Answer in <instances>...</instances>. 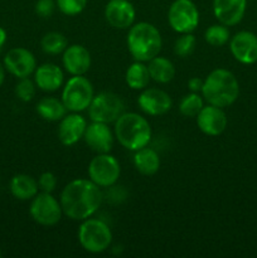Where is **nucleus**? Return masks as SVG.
<instances>
[{"instance_id":"obj_30","label":"nucleus","mask_w":257,"mask_h":258,"mask_svg":"<svg viewBox=\"0 0 257 258\" xmlns=\"http://www.w3.org/2000/svg\"><path fill=\"white\" fill-rule=\"evenodd\" d=\"M35 82L29 78H20L19 82L15 86V95L23 102H29L35 96Z\"/></svg>"},{"instance_id":"obj_35","label":"nucleus","mask_w":257,"mask_h":258,"mask_svg":"<svg viewBox=\"0 0 257 258\" xmlns=\"http://www.w3.org/2000/svg\"><path fill=\"white\" fill-rule=\"evenodd\" d=\"M7 38H8L7 32H5L4 28L0 27V49H2L3 45L5 44V42H7Z\"/></svg>"},{"instance_id":"obj_31","label":"nucleus","mask_w":257,"mask_h":258,"mask_svg":"<svg viewBox=\"0 0 257 258\" xmlns=\"http://www.w3.org/2000/svg\"><path fill=\"white\" fill-rule=\"evenodd\" d=\"M87 5V0H57V7L68 17H75L82 13Z\"/></svg>"},{"instance_id":"obj_21","label":"nucleus","mask_w":257,"mask_h":258,"mask_svg":"<svg viewBox=\"0 0 257 258\" xmlns=\"http://www.w3.org/2000/svg\"><path fill=\"white\" fill-rule=\"evenodd\" d=\"M38 181L28 174H17L10 180V193L18 201H30L38 194Z\"/></svg>"},{"instance_id":"obj_4","label":"nucleus","mask_w":257,"mask_h":258,"mask_svg":"<svg viewBox=\"0 0 257 258\" xmlns=\"http://www.w3.org/2000/svg\"><path fill=\"white\" fill-rule=\"evenodd\" d=\"M163 45L160 32L155 25L140 22L130 27L127 34V48L135 60L149 62L159 55Z\"/></svg>"},{"instance_id":"obj_16","label":"nucleus","mask_w":257,"mask_h":258,"mask_svg":"<svg viewBox=\"0 0 257 258\" xmlns=\"http://www.w3.org/2000/svg\"><path fill=\"white\" fill-rule=\"evenodd\" d=\"M83 139L88 148L97 154L110 153L113 146V134L108 123L92 121L87 125Z\"/></svg>"},{"instance_id":"obj_14","label":"nucleus","mask_w":257,"mask_h":258,"mask_svg":"<svg viewBox=\"0 0 257 258\" xmlns=\"http://www.w3.org/2000/svg\"><path fill=\"white\" fill-rule=\"evenodd\" d=\"M136 12L128 0H110L105 7V18L116 29H128L135 22Z\"/></svg>"},{"instance_id":"obj_15","label":"nucleus","mask_w":257,"mask_h":258,"mask_svg":"<svg viewBox=\"0 0 257 258\" xmlns=\"http://www.w3.org/2000/svg\"><path fill=\"white\" fill-rule=\"evenodd\" d=\"M227 123L228 120L223 108L213 105L204 106L197 115V125L199 130L208 136L221 135L226 130Z\"/></svg>"},{"instance_id":"obj_20","label":"nucleus","mask_w":257,"mask_h":258,"mask_svg":"<svg viewBox=\"0 0 257 258\" xmlns=\"http://www.w3.org/2000/svg\"><path fill=\"white\" fill-rule=\"evenodd\" d=\"M63 81H65L63 71L54 63H44L35 68L34 82L42 91L54 92L62 87Z\"/></svg>"},{"instance_id":"obj_22","label":"nucleus","mask_w":257,"mask_h":258,"mask_svg":"<svg viewBox=\"0 0 257 258\" xmlns=\"http://www.w3.org/2000/svg\"><path fill=\"white\" fill-rule=\"evenodd\" d=\"M134 165L139 173L150 176L158 173L159 168H160V158L155 150L145 146V148L135 151Z\"/></svg>"},{"instance_id":"obj_38","label":"nucleus","mask_w":257,"mask_h":258,"mask_svg":"<svg viewBox=\"0 0 257 258\" xmlns=\"http://www.w3.org/2000/svg\"><path fill=\"white\" fill-rule=\"evenodd\" d=\"M247 2H248V0H247Z\"/></svg>"},{"instance_id":"obj_6","label":"nucleus","mask_w":257,"mask_h":258,"mask_svg":"<svg viewBox=\"0 0 257 258\" xmlns=\"http://www.w3.org/2000/svg\"><path fill=\"white\" fill-rule=\"evenodd\" d=\"M95 96L92 83L85 76H72L62 91V102L71 112L87 110Z\"/></svg>"},{"instance_id":"obj_29","label":"nucleus","mask_w":257,"mask_h":258,"mask_svg":"<svg viewBox=\"0 0 257 258\" xmlns=\"http://www.w3.org/2000/svg\"><path fill=\"white\" fill-rule=\"evenodd\" d=\"M196 37H194L191 33H184V34H181L180 37L175 40V44H174V53L180 58L189 57V55L194 52V49H196Z\"/></svg>"},{"instance_id":"obj_18","label":"nucleus","mask_w":257,"mask_h":258,"mask_svg":"<svg viewBox=\"0 0 257 258\" xmlns=\"http://www.w3.org/2000/svg\"><path fill=\"white\" fill-rule=\"evenodd\" d=\"M62 63L70 75L85 76L91 67V54L83 45H68L63 52Z\"/></svg>"},{"instance_id":"obj_34","label":"nucleus","mask_w":257,"mask_h":258,"mask_svg":"<svg viewBox=\"0 0 257 258\" xmlns=\"http://www.w3.org/2000/svg\"><path fill=\"white\" fill-rule=\"evenodd\" d=\"M204 81L201 80L199 77H191L190 80L188 81V87L191 92H202V88H203Z\"/></svg>"},{"instance_id":"obj_32","label":"nucleus","mask_w":257,"mask_h":258,"mask_svg":"<svg viewBox=\"0 0 257 258\" xmlns=\"http://www.w3.org/2000/svg\"><path fill=\"white\" fill-rule=\"evenodd\" d=\"M38 185L42 191L52 193L57 186V176L50 171H45V173L40 174L39 179H38Z\"/></svg>"},{"instance_id":"obj_12","label":"nucleus","mask_w":257,"mask_h":258,"mask_svg":"<svg viewBox=\"0 0 257 258\" xmlns=\"http://www.w3.org/2000/svg\"><path fill=\"white\" fill-rule=\"evenodd\" d=\"M229 49L239 63L253 64L257 62V35L248 30L236 33L229 40Z\"/></svg>"},{"instance_id":"obj_11","label":"nucleus","mask_w":257,"mask_h":258,"mask_svg":"<svg viewBox=\"0 0 257 258\" xmlns=\"http://www.w3.org/2000/svg\"><path fill=\"white\" fill-rule=\"evenodd\" d=\"M5 70L17 78H27L34 73L37 68V59L30 50L23 47L12 48L8 50L3 60Z\"/></svg>"},{"instance_id":"obj_37","label":"nucleus","mask_w":257,"mask_h":258,"mask_svg":"<svg viewBox=\"0 0 257 258\" xmlns=\"http://www.w3.org/2000/svg\"><path fill=\"white\" fill-rule=\"evenodd\" d=\"M2 254H3V253H2V251H0V257H2Z\"/></svg>"},{"instance_id":"obj_19","label":"nucleus","mask_w":257,"mask_h":258,"mask_svg":"<svg viewBox=\"0 0 257 258\" xmlns=\"http://www.w3.org/2000/svg\"><path fill=\"white\" fill-rule=\"evenodd\" d=\"M246 7L247 0H213L214 17L227 27H233L241 22Z\"/></svg>"},{"instance_id":"obj_33","label":"nucleus","mask_w":257,"mask_h":258,"mask_svg":"<svg viewBox=\"0 0 257 258\" xmlns=\"http://www.w3.org/2000/svg\"><path fill=\"white\" fill-rule=\"evenodd\" d=\"M55 7L57 4L53 0H38L35 4V13L40 18H50L54 13Z\"/></svg>"},{"instance_id":"obj_26","label":"nucleus","mask_w":257,"mask_h":258,"mask_svg":"<svg viewBox=\"0 0 257 258\" xmlns=\"http://www.w3.org/2000/svg\"><path fill=\"white\" fill-rule=\"evenodd\" d=\"M40 47H42L43 52L47 53V54L55 55L65 52L66 48L68 47V40L62 33L49 32L42 38Z\"/></svg>"},{"instance_id":"obj_17","label":"nucleus","mask_w":257,"mask_h":258,"mask_svg":"<svg viewBox=\"0 0 257 258\" xmlns=\"http://www.w3.org/2000/svg\"><path fill=\"white\" fill-rule=\"evenodd\" d=\"M87 128V121L78 112L66 115L58 126V139L65 146H72L77 144L85 135Z\"/></svg>"},{"instance_id":"obj_25","label":"nucleus","mask_w":257,"mask_h":258,"mask_svg":"<svg viewBox=\"0 0 257 258\" xmlns=\"http://www.w3.org/2000/svg\"><path fill=\"white\" fill-rule=\"evenodd\" d=\"M125 80L128 87L133 88V90H145L151 80L148 66L140 60H135L126 71Z\"/></svg>"},{"instance_id":"obj_1","label":"nucleus","mask_w":257,"mask_h":258,"mask_svg":"<svg viewBox=\"0 0 257 258\" xmlns=\"http://www.w3.org/2000/svg\"><path fill=\"white\" fill-rule=\"evenodd\" d=\"M102 191L88 179H76L68 183L60 193L63 214L73 221L91 218L102 203Z\"/></svg>"},{"instance_id":"obj_36","label":"nucleus","mask_w":257,"mask_h":258,"mask_svg":"<svg viewBox=\"0 0 257 258\" xmlns=\"http://www.w3.org/2000/svg\"><path fill=\"white\" fill-rule=\"evenodd\" d=\"M5 80V67L2 62H0V86L4 83Z\"/></svg>"},{"instance_id":"obj_24","label":"nucleus","mask_w":257,"mask_h":258,"mask_svg":"<svg viewBox=\"0 0 257 258\" xmlns=\"http://www.w3.org/2000/svg\"><path fill=\"white\" fill-rule=\"evenodd\" d=\"M148 68L151 80L158 83H169L175 77V67L173 62L165 57H154L149 60Z\"/></svg>"},{"instance_id":"obj_2","label":"nucleus","mask_w":257,"mask_h":258,"mask_svg":"<svg viewBox=\"0 0 257 258\" xmlns=\"http://www.w3.org/2000/svg\"><path fill=\"white\" fill-rule=\"evenodd\" d=\"M202 95L208 105L217 107H228L233 105L239 96V83L236 76L228 70L218 68L206 77Z\"/></svg>"},{"instance_id":"obj_9","label":"nucleus","mask_w":257,"mask_h":258,"mask_svg":"<svg viewBox=\"0 0 257 258\" xmlns=\"http://www.w3.org/2000/svg\"><path fill=\"white\" fill-rule=\"evenodd\" d=\"M29 213L33 221L44 227H53L59 223L63 209L52 193H38L30 203Z\"/></svg>"},{"instance_id":"obj_10","label":"nucleus","mask_w":257,"mask_h":258,"mask_svg":"<svg viewBox=\"0 0 257 258\" xmlns=\"http://www.w3.org/2000/svg\"><path fill=\"white\" fill-rule=\"evenodd\" d=\"M168 22L176 33H191L199 24V10L191 0H174L168 12Z\"/></svg>"},{"instance_id":"obj_7","label":"nucleus","mask_w":257,"mask_h":258,"mask_svg":"<svg viewBox=\"0 0 257 258\" xmlns=\"http://www.w3.org/2000/svg\"><path fill=\"white\" fill-rule=\"evenodd\" d=\"M125 111L122 98L110 91H103L93 96L92 102L88 106V116L95 122H115Z\"/></svg>"},{"instance_id":"obj_3","label":"nucleus","mask_w":257,"mask_h":258,"mask_svg":"<svg viewBox=\"0 0 257 258\" xmlns=\"http://www.w3.org/2000/svg\"><path fill=\"white\" fill-rule=\"evenodd\" d=\"M115 138L127 150H140L151 140L150 123L139 113L123 112L115 121Z\"/></svg>"},{"instance_id":"obj_28","label":"nucleus","mask_w":257,"mask_h":258,"mask_svg":"<svg viewBox=\"0 0 257 258\" xmlns=\"http://www.w3.org/2000/svg\"><path fill=\"white\" fill-rule=\"evenodd\" d=\"M203 107V98L196 92L185 95L181 98L180 103H179V111L185 117H197V115L201 112V110Z\"/></svg>"},{"instance_id":"obj_5","label":"nucleus","mask_w":257,"mask_h":258,"mask_svg":"<svg viewBox=\"0 0 257 258\" xmlns=\"http://www.w3.org/2000/svg\"><path fill=\"white\" fill-rule=\"evenodd\" d=\"M78 241L82 248L90 253H101L110 247L112 232L101 219L87 218L78 228Z\"/></svg>"},{"instance_id":"obj_13","label":"nucleus","mask_w":257,"mask_h":258,"mask_svg":"<svg viewBox=\"0 0 257 258\" xmlns=\"http://www.w3.org/2000/svg\"><path fill=\"white\" fill-rule=\"evenodd\" d=\"M139 107L149 116H161L169 112L173 101L168 92L160 88H145L138 98Z\"/></svg>"},{"instance_id":"obj_27","label":"nucleus","mask_w":257,"mask_h":258,"mask_svg":"<svg viewBox=\"0 0 257 258\" xmlns=\"http://www.w3.org/2000/svg\"><path fill=\"white\" fill-rule=\"evenodd\" d=\"M231 38V33L227 25L223 24H214L207 28L206 33H204V39L212 47H222V45L227 44Z\"/></svg>"},{"instance_id":"obj_8","label":"nucleus","mask_w":257,"mask_h":258,"mask_svg":"<svg viewBox=\"0 0 257 258\" xmlns=\"http://www.w3.org/2000/svg\"><path fill=\"white\" fill-rule=\"evenodd\" d=\"M121 174V168L115 156L108 153L97 154L88 165V176L100 188L115 185Z\"/></svg>"},{"instance_id":"obj_23","label":"nucleus","mask_w":257,"mask_h":258,"mask_svg":"<svg viewBox=\"0 0 257 258\" xmlns=\"http://www.w3.org/2000/svg\"><path fill=\"white\" fill-rule=\"evenodd\" d=\"M67 107L62 100H58L55 97H43L37 103V112L43 120L50 121H60L67 115Z\"/></svg>"}]
</instances>
